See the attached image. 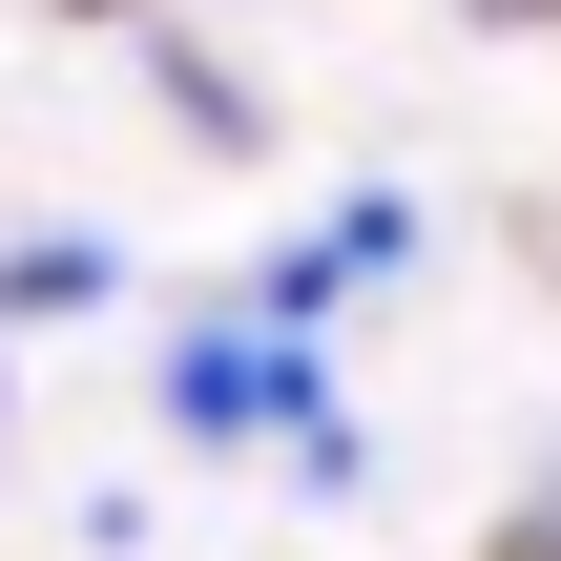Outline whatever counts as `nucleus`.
<instances>
[{"instance_id": "nucleus-1", "label": "nucleus", "mask_w": 561, "mask_h": 561, "mask_svg": "<svg viewBox=\"0 0 561 561\" xmlns=\"http://www.w3.org/2000/svg\"><path fill=\"white\" fill-rule=\"evenodd\" d=\"M479 21H561V0H479Z\"/></svg>"}, {"instance_id": "nucleus-2", "label": "nucleus", "mask_w": 561, "mask_h": 561, "mask_svg": "<svg viewBox=\"0 0 561 561\" xmlns=\"http://www.w3.org/2000/svg\"><path fill=\"white\" fill-rule=\"evenodd\" d=\"M62 21H125V0H62Z\"/></svg>"}]
</instances>
